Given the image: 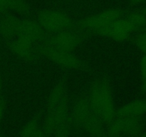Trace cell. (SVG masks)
I'll use <instances>...</instances> for the list:
<instances>
[{
  "label": "cell",
  "mask_w": 146,
  "mask_h": 137,
  "mask_svg": "<svg viewBox=\"0 0 146 137\" xmlns=\"http://www.w3.org/2000/svg\"><path fill=\"white\" fill-rule=\"evenodd\" d=\"M18 36L29 39L38 45L46 39L48 34L36 19L25 17L19 19L17 37Z\"/></svg>",
  "instance_id": "9"
},
{
  "label": "cell",
  "mask_w": 146,
  "mask_h": 137,
  "mask_svg": "<svg viewBox=\"0 0 146 137\" xmlns=\"http://www.w3.org/2000/svg\"><path fill=\"white\" fill-rule=\"evenodd\" d=\"M146 114V98L131 101L118 108L115 116L139 117Z\"/></svg>",
  "instance_id": "12"
},
{
  "label": "cell",
  "mask_w": 146,
  "mask_h": 137,
  "mask_svg": "<svg viewBox=\"0 0 146 137\" xmlns=\"http://www.w3.org/2000/svg\"><path fill=\"white\" fill-rule=\"evenodd\" d=\"M19 19L12 14L5 13L0 19V35L7 40H11L17 35Z\"/></svg>",
  "instance_id": "11"
},
{
  "label": "cell",
  "mask_w": 146,
  "mask_h": 137,
  "mask_svg": "<svg viewBox=\"0 0 146 137\" xmlns=\"http://www.w3.org/2000/svg\"><path fill=\"white\" fill-rule=\"evenodd\" d=\"M131 1H132V2L134 3V4H138V3L142 1L143 0H131Z\"/></svg>",
  "instance_id": "21"
},
{
  "label": "cell",
  "mask_w": 146,
  "mask_h": 137,
  "mask_svg": "<svg viewBox=\"0 0 146 137\" xmlns=\"http://www.w3.org/2000/svg\"><path fill=\"white\" fill-rule=\"evenodd\" d=\"M1 88H2V81H1V77L0 76V94H1Z\"/></svg>",
  "instance_id": "22"
},
{
  "label": "cell",
  "mask_w": 146,
  "mask_h": 137,
  "mask_svg": "<svg viewBox=\"0 0 146 137\" xmlns=\"http://www.w3.org/2000/svg\"><path fill=\"white\" fill-rule=\"evenodd\" d=\"M125 18L131 23L134 31L142 29L146 24V14L143 13L133 12L128 14Z\"/></svg>",
  "instance_id": "15"
},
{
  "label": "cell",
  "mask_w": 146,
  "mask_h": 137,
  "mask_svg": "<svg viewBox=\"0 0 146 137\" xmlns=\"http://www.w3.org/2000/svg\"><path fill=\"white\" fill-rule=\"evenodd\" d=\"M137 47L143 52H146V31L140 33L135 39Z\"/></svg>",
  "instance_id": "16"
},
{
  "label": "cell",
  "mask_w": 146,
  "mask_h": 137,
  "mask_svg": "<svg viewBox=\"0 0 146 137\" xmlns=\"http://www.w3.org/2000/svg\"><path fill=\"white\" fill-rule=\"evenodd\" d=\"M8 11V0H0V13L5 14Z\"/></svg>",
  "instance_id": "18"
},
{
  "label": "cell",
  "mask_w": 146,
  "mask_h": 137,
  "mask_svg": "<svg viewBox=\"0 0 146 137\" xmlns=\"http://www.w3.org/2000/svg\"><path fill=\"white\" fill-rule=\"evenodd\" d=\"M133 31V28L129 21L122 17L109 25L96 30L93 34L108 38L116 42H123L129 38Z\"/></svg>",
  "instance_id": "7"
},
{
  "label": "cell",
  "mask_w": 146,
  "mask_h": 137,
  "mask_svg": "<svg viewBox=\"0 0 146 137\" xmlns=\"http://www.w3.org/2000/svg\"><path fill=\"white\" fill-rule=\"evenodd\" d=\"M142 88L146 94V75L142 76Z\"/></svg>",
  "instance_id": "20"
},
{
  "label": "cell",
  "mask_w": 146,
  "mask_h": 137,
  "mask_svg": "<svg viewBox=\"0 0 146 137\" xmlns=\"http://www.w3.org/2000/svg\"><path fill=\"white\" fill-rule=\"evenodd\" d=\"M93 109L106 126L115 118V108L112 88L105 77L96 78L91 86L88 96Z\"/></svg>",
  "instance_id": "1"
},
{
  "label": "cell",
  "mask_w": 146,
  "mask_h": 137,
  "mask_svg": "<svg viewBox=\"0 0 146 137\" xmlns=\"http://www.w3.org/2000/svg\"><path fill=\"white\" fill-rule=\"evenodd\" d=\"M22 136L43 137L46 136L43 128L42 124L37 117H34L24 124L20 131Z\"/></svg>",
  "instance_id": "13"
},
{
  "label": "cell",
  "mask_w": 146,
  "mask_h": 137,
  "mask_svg": "<svg viewBox=\"0 0 146 137\" xmlns=\"http://www.w3.org/2000/svg\"><path fill=\"white\" fill-rule=\"evenodd\" d=\"M139 68L141 76H143L146 75V52L144 53L140 60Z\"/></svg>",
  "instance_id": "17"
},
{
  "label": "cell",
  "mask_w": 146,
  "mask_h": 137,
  "mask_svg": "<svg viewBox=\"0 0 146 137\" xmlns=\"http://www.w3.org/2000/svg\"><path fill=\"white\" fill-rule=\"evenodd\" d=\"M123 17V11L118 9L111 8L83 17L76 23V27L85 34H93L94 31L109 25Z\"/></svg>",
  "instance_id": "4"
},
{
  "label": "cell",
  "mask_w": 146,
  "mask_h": 137,
  "mask_svg": "<svg viewBox=\"0 0 146 137\" xmlns=\"http://www.w3.org/2000/svg\"><path fill=\"white\" fill-rule=\"evenodd\" d=\"M37 44L29 39L24 37H18L9 40L8 47L11 53L25 61L34 60L36 53Z\"/></svg>",
  "instance_id": "10"
},
{
  "label": "cell",
  "mask_w": 146,
  "mask_h": 137,
  "mask_svg": "<svg viewBox=\"0 0 146 137\" xmlns=\"http://www.w3.org/2000/svg\"><path fill=\"white\" fill-rule=\"evenodd\" d=\"M86 34L79 29H69L50 34L42 43L50 47L73 52L80 47L86 39Z\"/></svg>",
  "instance_id": "5"
},
{
  "label": "cell",
  "mask_w": 146,
  "mask_h": 137,
  "mask_svg": "<svg viewBox=\"0 0 146 137\" xmlns=\"http://www.w3.org/2000/svg\"><path fill=\"white\" fill-rule=\"evenodd\" d=\"M36 53L64 69L76 70L84 67V62L73 52L58 49L44 43L36 46Z\"/></svg>",
  "instance_id": "3"
},
{
  "label": "cell",
  "mask_w": 146,
  "mask_h": 137,
  "mask_svg": "<svg viewBox=\"0 0 146 137\" xmlns=\"http://www.w3.org/2000/svg\"><path fill=\"white\" fill-rule=\"evenodd\" d=\"M4 109H5V104L2 98L0 97V124L2 121L3 116H4Z\"/></svg>",
  "instance_id": "19"
},
{
  "label": "cell",
  "mask_w": 146,
  "mask_h": 137,
  "mask_svg": "<svg viewBox=\"0 0 146 137\" xmlns=\"http://www.w3.org/2000/svg\"><path fill=\"white\" fill-rule=\"evenodd\" d=\"M71 115L75 132H81L84 126L96 115L87 96L77 98L71 110Z\"/></svg>",
  "instance_id": "8"
},
{
  "label": "cell",
  "mask_w": 146,
  "mask_h": 137,
  "mask_svg": "<svg viewBox=\"0 0 146 137\" xmlns=\"http://www.w3.org/2000/svg\"><path fill=\"white\" fill-rule=\"evenodd\" d=\"M142 132V126L139 117L115 116L106 128L109 136H138Z\"/></svg>",
  "instance_id": "6"
},
{
  "label": "cell",
  "mask_w": 146,
  "mask_h": 137,
  "mask_svg": "<svg viewBox=\"0 0 146 137\" xmlns=\"http://www.w3.org/2000/svg\"><path fill=\"white\" fill-rule=\"evenodd\" d=\"M36 20L47 34H54L76 28V22L73 19L61 10H41L37 14Z\"/></svg>",
  "instance_id": "2"
},
{
  "label": "cell",
  "mask_w": 146,
  "mask_h": 137,
  "mask_svg": "<svg viewBox=\"0 0 146 137\" xmlns=\"http://www.w3.org/2000/svg\"><path fill=\"white\" fill-rule=\"evenodd\" d=\"M8 7L9 11H12L20 16H26L29 10L26 0H8Z\"/></svg>",
  "instance_id": "14"
}]
</instances>
